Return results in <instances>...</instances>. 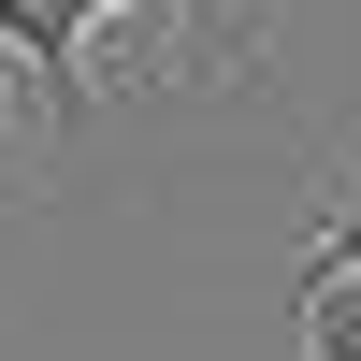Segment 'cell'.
Listing matches in <instances>:
<instances>
[{
	"label": "cell",
	"mask_w": 361,
	"mask_h": 361,
	"mask_svg": "<svg viewBox=\"0 0 361 361\" xmlns=\"http://www.w3.org/2000/svg\"><path fill=\"white\" fill-rule=\"evenodd\" d=\"M304 260H333V275H361V159L333 173V202H318V231H304Z\"/></svg>",
	"instance_id": "obj_2"
},
{
	"label": "cell",
	"mask_w": 361,
	"mask_h": 361,
	"mask_svg": "<svg viewBox=\"0 0 361 361\" xmlns=\"http://www.w3.org/2000/svg\"><path fill=\"white\" fill-rule=\"evenodd\" d=\"M289 304H304V361H361V275L289 260Z\"/></svg>",
	"instance_id": "obj_1"
},
{
	"label": "cell",
	"mask_w": 361,
	"mask_h": 361,
	"mask_svg": "<svg viewBox=\"0 0 361 361\" xmlns=\"http://www.w3.org/2000/svg\"><path fill=\"white\" fill-rule=\"evenodd\" d=\"M0 102H15V44H0Z\"/></svg>",
	"instance_id": "obj_3"
}]
</instances>
